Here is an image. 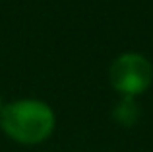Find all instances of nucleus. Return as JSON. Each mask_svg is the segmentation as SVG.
Returning <instances> with one entry per match:
<instances>
[{
  "label": "nucleus",
  "mask_w": 153,
  "mask_h": 152,
  "mask_svg": "<svg viewBox=\"0 0 153 152\" xmlns=\"http://www.w3.org/2000/svg\"><path fill=\"white\" fill-rule=\"evenodd\" d=\"M56 115L43 99L22 98L4 103L0 115V129L18 144H41L54 133Z\"/></svg>",
  "instance_id": "f257e3e1"
},
{
  "label": "nucleus",
  "mask_w": 153,
  "mask_h": 152,
  "mask_svg": "<svg viewBox=\"0 0 153 152\" xmlns=\"http://www.w3.org/2000/svg\"><path fill=\"white\" fill-rule=\"evenodd\" d=\"M108 78L122 98H138L153 84V65L143 55L128 51L112 61Z\"/></svg>",
  "instance_id": "f03ea898"
},
{
  "label": "nucleus",
  "mask_w": 153,
  "mask_h": 152,
  "mask_svg": "<svg viewBox=\"0 0 153 152\" xmlns=\"http://www.w3.org/2000/svg\"><path fill=\"white\" fill-rule=\"evenodd\" d=\"M112 115H114V121L124 127L134 125L140 117V107L136 103V98H120V102L116 103Z\"/></svg>",
  "instance_id": "7ed1b4c3"
},
{
  "label": "nucleus",
  "mask_w": 153,
  "mask_h": 152,
  "mask_svg": "<svg viewBox=\"0 0 153 152\" xmlns=\"http://www.w3.org/2000/svg\"><path fill=\"white\" fill-rule=\"evenodd\" d=\"M2 109H4V102H2V98H0V115H2Z\"/></svg>",
  "instance_id": "20e7f679"
}]
</instances>
